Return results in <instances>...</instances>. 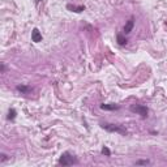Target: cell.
I'll return each mask as SVG.
<instances>
[{
	"label": "cell",
	"instance_id": "1",
	"mask_svg": "<svg viewBox=\"0 0 167 167\" xmlns=\"http://www.w3.org/2000/svg\"><path fill=\"white\" fill-rule=\"evenodd\" d=\"M79 162L77 158L74 155H72L69 152H65L61 154L60 159H59V165L60 166H72V165H76Z\"/></svg>",
	"mask_w": 167,
	"mask_h": 167
},
{
	"label": "cell",
	"instance_id": "2",
	"mask_svg": "<svg viewBox=\"0 0 167 167\" xmlns=\"http://www.w3.org/2000/svg\"><path fill=\"white\" fill-rule=\"evenodd\" d=\"M101 127L103 129H106L107 132H116V133H120L123 136L127 134V129L123 128L122 125H118V124H101Z\"/></svg>",
	"mask_w": 167,
	"mask_h": 167
},
{
	"label": "cell",
	"instance_id": "3",
	"mask_svg": "<svg viewBox=\"0 0 167 167\" xmlns=\"http://www.w3.org/2000/svg\"><path fill=\"white\" fill-rule=\"evenodd\" d=\"M131 111L136 112L137 115H141V118H146L149 110H148L146 106H142V104H132V106H131Z\"/></svg>",
	"mask_w": 167,
	"mask_h": 167
},
{
	"label": "cell",
	"instance_id": "4",
	"mask_svg": "<svg viewBox=\"0 0 167 167\" xmlns=\"http://www.w3.org/2000/svg\"><path fill=\"white\" fill-rule=\"evenodd\" d=\"M133 26H134V18L131 17L128 21H127V24H125V26H124V34H129V33H131L132 29H133Z\"/></svg>",
	"mask_w": 167,
	"mask_h": 167
},
{
	"label": "cell",
	"instance_id": "5",
	"mask_svg": "<svg viewBox=\"0 0 167 167\" xmlns=\"http://www.w3.org/2000/svg\"><path fill=\"white\" fill-rule=\"evenodd\" d=\"M31 41L35 42V43H38V42L42 41V34L39 33L38 29H34V30L31 31Z\"/></svg>",
	"mask_w": 167,
	"mask_h": 167
},
{
	"label": "cell",
	"instance_id": "6",
	"mask_svg": "<svg viewBox=\"0 0 167 167\" xmlns=\"http://www.w3.org/2000/svg\"><path fill=\"white\" fill-rule=\"evenodd\" d=\"M101 109H102V110H109V111H114V110H119L120 106H119V104L109 103V104H102Z\"/></svg>",
	"mask_w": 167,
	"mask_h": 167
},
{
	"label": "cell",
	"instance_id": "7",
	"mask_svg": "<svg viewBox=\"0 0 167 167\" xmlns=\"http://www.w3.org/2000/svg\"><path fill=\"white\" fill-rule=\"evenodd\" d=\"M67 8H68L69 10H72V12H77V13H80V12H82V10H85V7H84V5H80V7H77V5H71V4H68V5H67Z\"/></svg>",
	"mask_w": 167,
	"mask_h": 167
},
{
	"label": "cell",
	"instance_id": "8",
	"mask_svg": "<svg viewBox=\"0 0 167 167\" xmlns=\"http://www.w3.org/2000/svg\"><path fill=\"white\" fill-rule=\"evenodd\" d=\"M16 89H17L18 91H21V93H24V94H28L29 91H31L30 86H26V85H18Z\"/></svg>",
	"mask_w": 167,
	"mask_h": 167
},
{
	"label": "cell",
	"instance_id": "9",
	"mask_svg": "<svg viewBox=\"0 0 167 167\" xmlns=\"http://www.w3.org/2000/svg\"><path fill=\"white\" fill-rule=\"evenodd\" d=\"M116 41H118V43H119L120 46H124V45H127V42H128L123 34H118V35H116Z\"/></svg>",
	"mask_w": 167,
	"mask_h": 167
},
{
	"label": "cell",
	"instance_id": "10",
	"mask_svg": "<svg viewBox=\"0 0 167 167\" xmlns=\"http://www.w3.org/2000/svg\"><path fill=\"white\" fill-rule=\"evenodd\" d=\"M16 115H17L16 110H15V109H10L9 111H8V120H15Z\"/></svg>",
	"mask_w": 167,
	"mask_h": 167
},
{
	"label": "cell",
	"instance_id": "11",
	"mask_svg": "<svg viewBox=\"0 0 167 167\" xmlns=\"http://www.w3.org/2000/svg\"><path fill=\"white\" fill-rule=\"evenodd\" d=\"M101 153H102L103 155H106V157H110V155H111V152H110V149H109L107 146H103V148H102Z\"/></svg>",
	"mask_w": 167,
	"mask_h": 167
},
{
	"label": "cell",
	"instance_id": "12",
	"mask_svg": "<svg viewBox=\"0 0 167 167\" xmlns=\"http://www.w3.org/2000/svg\"><path fill=\"white\" fill-rule=\"evenodd\" d=\"M149 163H150V161H137V162H136V165L137 166H138V165H149Z\"/></svg>",
	"mask_w": 167,
	"mask_h": 167
},
{
	"label": "cell",
	"instance_id": "13",
	"mask_svg": "<svg viewBox=\"0 0 167 167\" xmlns=\"http://www.w3.org/2000/svg\"><path fill=\"white\" fill-rule=\"evenodd\" d=\"M1 162H4V161H7L8 159V157H7V155H5V154H1Z\"/></svg>",
	"mask_w": 167,
	"mask_h": 167
},
{
	"label": "cell",
	"instance_id": "14",
	"mask_svg": "<svg viewBox=\"0 0 167 167\" xmlns=\"http://www.w3.org/2000/svg\"><path fill=\"white\" fill-rule=\"evenodd\" d=\"M5 71V65H4V63H1V72H4Z\"/></svg>",
	"mask_w": 167,
	"mask_h": 167
}]
</instances>
